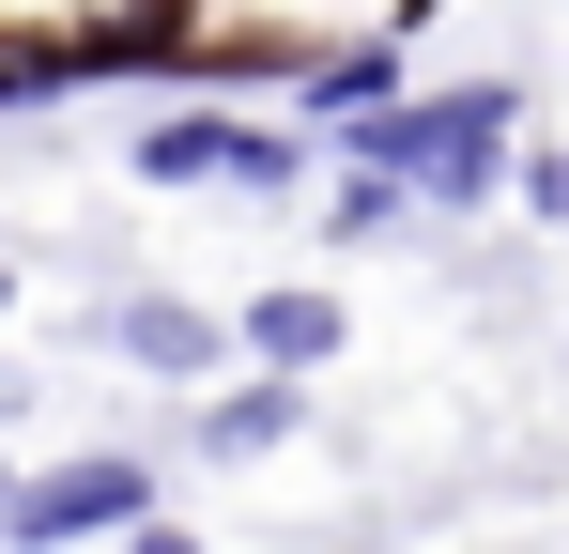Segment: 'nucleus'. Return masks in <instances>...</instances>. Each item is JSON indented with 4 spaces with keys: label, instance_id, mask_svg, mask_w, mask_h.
I'll list each match as a JSON object with an SVG mask.
<instances>
[{
    "label": "nucleus",
    "instance_id": "nucleus-1",
    "mask_svg": "<svg viewBox=\"0 0 569 554\" xmlns=\"http://www.w3.org/2000/svg\"><path fill=\"white\" fill-rule=\"evenodd\" d=\"M508 123H523V92H508V78L447 92V108H400V92H385V108H370V170L431 185V200H477V185H492V155H508Z\"/></svg>",
    "mask_w": 569,
    "mask_h": 554
},
{
    "label": "nucleus",
    "instance_id": "nucleus-2",
    "mask_svg": "<svg viewBox=\"0 0 569 554\" xmlns=\"http://www.w3.org/2000/svg\"><path fill=\"white\" fill-rule=\"evenodd\" d=\"M139 170H154V185H292V139L186 108V123H154V139H139Z\"/></svg>",
    "mask_w": 569,
    "mask_h": 554
},
{
    "label": "nucleus",
    "instance_id": "nucleus-3",
    "mask_svg": "<svg viewBox=\"0 0 569 554\" xmlns=\"http://www.w3.org/2000/svg\"><path fill=\"white\" fill-rule=\"evenodd\" d=\"M139 508H154L139 462H62V477L16 493V540H93V524H139Z\"/></svg>",
    "mask_w": 569,
    "mask_h": 554
},
{
    "label": "nucleus",
    "instance_id": "nucleus-4",
    "mask_svg": "<svg viewBox=\"0 0 569 554\" xmlns=\"http://www.w3.org/2000/svg\"><path fill=\"white\" fill-rule=\"evenodd\" d=\"M247 355L262 369H323L339 355V293H262V308H247Z\"/></svg>",
    "mask_w": 569,
    "mask_h": 554
},
{
    "label": "nucleus",
    "instance_id": "nucleus-5",
    "mask_svg": "<svg viewBox=\"0 0 569 554\" xmlns=\"http://www.w3.org/2000/svg\"><path fill=\"white\" fill-rule=\"evenodd\" d=\"M108 339H123L139 369H216V324H200V308H170V293H154V308H123Z\"/></svg>",
    "mask_w": 569,
    "mask_h": 554
},
{
    "label": "nucleus",
    "instance_id": "nucleus-6",
    "mask_svg": "<svg viewBox=\"0 0 569 554\" xmlns=\"http://www.w3.org/2000/svg\"><path fill=\"white\" fill-rule=\"evenodd\" d=\"M385 92H400V62H385V47H355V62H323V78H308V108H355V123H370Z\"/></svg>",
    "mask_w": 569,
    "mask_h": 554
},
{
    "label": "nucleus",
    "instance_id": "nucleus-7",
    "mask_svg": "<svg viewBox=\"0 0 569 554\" xmlns=\"http://www.w3.org/2000/svg\"><path fill=\"white\" fill-rule=\"evenodd\" d=\"M216 447H292V385H247V400H216Z\"/></svg>",
    "mask_w": 569,
    "mask_h": 554
},
{
    "label": "nucleus",
    "instance_id": "nucleus-8",
    "mask_svg": "<svg viewBox=\"0 0 569 554\" xmlns=\"http://www.w3.org/2000/svg\"><path fill=\"white\" fill-rule=\"evenodd\" d=\"M523 200H539V216H569V155H539V185H523Z\"/></svg>",
    "mask_w": 569,
    "mask_h": 554
}]
</instances>
